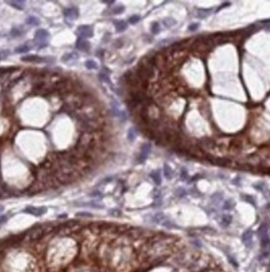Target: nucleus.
Listing matches in <instances>:
<instances>
[{
	"label": "nucleus",
	"mask_w": 270,
	"mask_h": 272,
	"mask_svg": "<svg viewBox=\"0 0 270 272\" xmlns=\"http://www.w3.org/2000/svg\"><path fill=\"white\" fill-rule=\"evenodd\" d=\"M200 178H203V174H195V176L193 177V178H190L188 182H189V183H193V182H196L198 179H200Z\"/></svg>",
	"instance_id": "nucleus-40"
},
{
	"label": "nucleus",
	"mask_w": 270,
	"mask_h": 272,
	"mask_svg": "<svg viewBox=\"0 0 270 272\" xmlns=\"http://www.w3.org/2000/svg\"><path fill=\"white\" fill-rule=\"evenodd\" d=\"M186 194H188V192H186L185 188L179 187V188L175 189V196H176L178 198H184V197H186Z\"/></svg>",
	"instance_id": "nucleus-29"
},
{
	"label": "nucleus",
	"mask_w": 270,
	"mask_h": 272,
	"mask_svg": "<svg viewBox=\"0 0 270 272\" xmlns=\"http://www.w3.org/2000/svg\"><path fill=\"white\" fill-rule=\"evenodd\" d=\"M94 34V30H93V27H90V25H80V27H78L76 29V35L79 36V39H88V38H92Z\"/></svg>",
	"instance_id": "nucleus-1"
},
{
	"label": "nucleus",
	"mask_w": 270,
	"mask_h": 272,
	"mask_svg": "<svg viewBox=\"0 0 270 272\" xmlns=\"http://www.w3.org/2000/svg\"><path fill=\"white\" fill-rule=\"evenodd\" d=\"M199 145L200 148H203V149H210V148H213V145H214V142H213L211 138H202L199 139Z\"/></svg>",
	"instance_id": "nucleus-10"
},
{
	"label": "nucleus",
	"mask_w": 270,
	"mask_h": 272,
	"mask_svg": "<svg viewBox=\"0 0 270 272\" xmlns=\"http://www.w3.org/2000/svg\"><path fill=\"white\" fill-rule=\"evenodd\" d=\"M114 25L117 33H123V31L128 29V21L125 20H114Z\"/></svg>",
	"instance_id": "nucleus-11"
},
{
	"label": "nucleus",
	"mask_w": 270,
	"mask_h": 272,
	"mask_svg": "<svg viewBox=\"0 0 270 272\" xmlns=\"http://www.w3.org/2000/svg\"><path fill=\"white\" fill-rule=\"evenodd\" d=\"M161 224L165 227V228H169V230H171V228H178V226H176V224H175L174 222H173V221L168 220V218H166V220H165V221H164V222H163Z\"/></svg>",
	"instance_id": "nucleus-30"
},
{
	"label": "nucleus",
	"mask_w": 270,
	"mask_h": 272,
	"mask_svg": "<svg viewBox=\"0 0 270 272\" xmlns=\"http://www.w3.org/2000/svg\"><path fill=\"white\" fill-rule=\"evenodd\" d=\"M135 137H136V128L135 127L129 128V131H128V141L133 142L135 139Z\"/></svg>",
	"instance_id": "nucleus-28"
},
{
	"label": "nucleus",
	"mask_w": 270,
	"mask_h": 272,
	"mask_svg": "<svg viewBox=\"0 0 270 272\" xmlns=\"http://www.w3.org/2000/svg\"><path fill=\"white\" fill-rule=\"evenodd\" d=\"M90 197H98V198H100V197H103V193L100 191H94V192L90 193Z\"/></svg>",
	"instance_id": "nucleus-41"
},
{
	"label": "nucleus",
	"mask_w": 270,
	"mask_h": 272,
	"mask_svg": "<svg viewBox=\"0 0 270 272\" xmlns=\"http://www.w3.org/2000/svg\"><path fill=\"white\" fill-rule=\"evenodd\" d=\"M65 217H68L67 214H60V216H58V218H65Z\"/></svg>",
	"instance_id": "nucleus-50"
},
{
	"label": "nucleus",
	"mask_w": 270,
	"mask_h": 272,
	"mask_svg": "<svg viewBox=\"0 0 270 272\" xmlns=\"http://www.w3.org/2000/svg\"><path fill=\"white\" fill-rule=\"evenodd\" d=\"M3 211H4V206H3V204H0V213H1Z\"/></svg>",
	"instance_id": "nucleus-51"
},
{
	"label": "nucleus",
	"mask_w": 270,
	"mask_h": 272,
	"mask_svg": "<svg viewBox=\"0 0 270 272\" xmlns=\"http://www.w3.org/2000/svg\"><path fill=\"white\" fill-rule=\"evenodd\" d=\"M188 170H186V168L185 167H181L180 168V179L181 181H188Z\"/></svg>",
	"instance_id": "nucleus-34"
},
{
	"label": "nucleus",
	"mask_w": 270,
	"mask_h": 272,
	"mask_svg": "<svg viewBox=\"0 0 270 272\" xmlns=\"http://www.w3.org/2000/svg\"><path fill=\"white\" fill-rule=\"evenodd\" d=\"M9 5H11L13 8L18 9V10H24V5L25 3L24 1H6Z\"/></svg>",
	"instance_id": "nucleus-25"
},
{
	"label": "nucleus",
	"mask_w": 270,
	"mask_h": 272,
	"mask_svg": "<svg viewBox=\"0 0 270 272\" xmlns=\"http://www.w3.org/2000/svg\"><path fill=\"white\" fill-rule=\"evenodd\" d=\"M224 201V198H223V193L221 192H216L211 196V203L213 204H221V202Z\"/></svg>",
	"instance_id": "nucleus-17"
},
{
	"label": "nucleus",
	"mask_w": 270,
	"mask_h": 272,
	"mask_svg": "<svg viewBox=\"0 0 270 272\" xmlns=\"http://www.w3.org/2000/svg\"><path fill=\"white\" fill-rule=\"evenodd\" d=\"M38 45H39L38 46L39 49H44L45 46H48V43H38Z\"/></svg>",
	"instance_id": "nucleus-47"
},
{
	"label": "nucleus",
	"mask_w": 270,
	"mask_h": 272,
	"mask_svg": "<svg viewBox=\"0 0 270 272\" xmlns=\"http://www.w3.org/2000/svg\"><path fill=\"white\" fill-rule=\"evenodd\" d=\"M165 220H166V217L164 216V213H161V212H158V213H155L151 217V222L153 223H163Z\"/></svg>",
	"instance_id": "nucleus-16"
},
{
	"label": "nucleus",
	"mask_w": 270,
	"mask_h": 272,
	"mask_svg": "<svg viewBox=\"0 0 270 272\" xmlns=\"http://www.w3.org/2000/svg\"><path fill=\"white\" fill-rule=\"evenodd\" d=\"M229 5H231L230 3H224V4L220 5V9H221V8H227V6H229Z\"/></svg>",
	"instance_id": "nucleus-49"
},
{
	"label": "nucleus",
	"mask_w": 270,
	"mask_h": 272,
	"mask_svg": "<svg viewBox=\"0 0 270 272\" xmlns=\"http://www.w3.org/2000/svg\"><path fill=\"white\" fill-rule=\"evenodd\" d=\"M263 186H264L263 183H255V184H254V187L258 189V191H263Z\"/></svg>",
	"instance_id": "nucleus-44"
},
{
	"label": "nucleus",
	"mask_w": 270,
	"mask_h": 272,
	"mask_svg": "<svg viewBox=\"0 0 270 272\" xmlns=\"http://www.w3.org/2000/svg\"><path fill=\"white\" fill-rule=\"evenodd\" d=\"M25 23H26L28 25H30V27H39V25H40V20L36 17L30 15V17H28L26 19H25Z\"/></svg>",
	"instance_id": "nucleus-15"
},
{
	"label": "nucleus",
	"mask_w": 270,
	"mask_h": 272,
	"mask_svg": "<svg viewBox=\"0 0 270 272\" xmlns=\"http://www.w3.org/2000/svg\"><path fill=\"white\" fill-rule=\"evenodd\" d=\"M9 216H10V214H0V224L5 223L6 221L9 220Z\"/></svg>",
	"instance_id": "nucleus-39"
},
{
	"label": "nucleus",
	"mask_w": 270,
	"mask_h": 272,
	"mask_svg": "<svg viewBox=\"0 0 270 272\" xmlns=\"http://www.w3.org/2000/svg\"><path fill=\"white\" fill-rule=\"evenodd\" d=\"M199 27H200L199 23H193V24L189 25V28H188V29H189V31H196L198 29H199Z\"/></svg>",
	"instance_id": "nucleus-37"
},
{
	"label": "nucleus",
	"mask_w": 270,
	"mask_h": 272,
	"mask_svg": "<svg viewBox=\"0 0 270 272\" xmlns=\"http://www.w3.org/2000/svg\"><path fill=\"white\" fill-rule=\"evenodd\" d=\"M196 13H198V18L204 19L211 13V10H209V9H196Z\"/></svg>",
	"instance_id": "nucleus-26"
},
{
	"label": "nucleus",
	"mask_w": 270,
	"mask_h": 272,
	"mask_svg": "<svg viewBox=\"0 0 270 272\" xmlns=\"http://www.w3.org/2000/svg\"><path fill=\"white\" fill-rule=\"evenodd\" d=\"M113 179H114V178H113V177H106V178H104V179H103V181L100 182L99 184H105V183H109V182H111Z\"/></svg>",
	"instance_id": "nucleus-43"
},
{
	"label": "nucleus",
	"mask_w": 270,
	"mask_h": 272,
	"mask_svg": "<svg viewBox=\"0 0 270 272\" xmlns=\"http://www.w3.org/2000/svg\"><path fill=\"white\" fill-rule=\"evenodd\" d=\"M63 14H64V17L67 19L75 20V19L79 18V9H78L76 6L71 5V6H69V8H65L64 10H63Z\"/></svg>",
	"instance_id": "nucleus-3"
},
{
	"label": "nucleus",
	"mask_w": 270,
	"mask_h": 272,
	"mask_svg": "<svg viewBox=\"0 0 270 272\" xmlns=\"http://www.w3.org/2000/svg\"><path fill=\"white\" fill-rule=\"evenodd\" d=\"M160 30H161V28H160V23H158V21H154V23H151L150 31H151L153 35H158V34L160 33Z\"/></svg>",
	"instance_id": "nucleus-22"
},
{
	"label": "nucleus",
	"mask_w": 270,
	"mask_h": 272,
	"mask_svg": "<svg viewBox=\"0 0 270 272\" xmlns=\"http://www.w3.org/2000/svg\"><path fill=\"white\" fill-rule=\"evenodd\" d=\"M31 49V46H29L28 44H23V45H19L15 48L14 52L16 53V54H26Z\"/></svg>",
	"instance_id": "nucleus-18"
},
{
	"label": "nucleus",
	"mask_w": 270,
	"mask_h": 272,
	"mask_svg": "<svg viewBox=\"0 0 270 272\" xmlns=\"http://www.w3.org/2000/svg\"><path fill=\"white\" fill-rule=\"evenodd\" d=\"M105 4H108V5H113V4H114V1H105Z\"/></svg>",
	"instance_id": "nucleus-52"
},
{
	"label": "nucleus",
	"mask_w": 270,
	"mask_h": 272,
	"mask_svg": "<svg viewBox=\"0 0 270 272\" xmlns=\"http://www.w3.org/2000/svg\"><path fill=\"white\" fill-rule=\"evenodd\" d=\"M234 206H235L234 201L227 200L224 203H223V210H224V211H230V210H233V208H234Z\"/></svg>",
	"instance_id": "nucleus-27"
},
{
	"label": "nucleus",
	"mask_w": 270,
	"mask_h": 272,
	"mask_svg": "<svg viewBox=\"0 0 270 272\" xmlns=\"http://www.w3.org/2000/svg\"><path fill=\"white\" fill-rule=\"evenodd\" d=\"M228 258H229V262H230V263H233V266H234V267H238V262L235 261V258L233 257V256L228 255Z\"/></svg>",
	"instance_id": "nucleus-42"
},
{
	"label": "nucleus",
	"mask_w": 270,
	"mask_h": 272,
	"mask_svg": "<svg viewBox=\"0 0 270 272\" xmlns=\"http://www.w3.org/2000/svg\"><path fill=\"white\" fill-rule=\"evenodd\" d=\"M21 60L29 62V63H46V62H54V59H45L39 55H25L21 58Z\"/></svg>",
	"instance_id": "nucleus-5"
},
{
	"label": "nucleus",
	"mask_w": 270,
	"mask_h": 272,
	"mask_svg": "<svg viewBox=\"0 0 270 272\" xmlns=\"http://www.w3.org/2000/svg\"><path fill=\"white\" fill-rule=\"evenodd\" d=\"M191 243H193L194 246H196L198 248H199V247H202V243H200L199 241H196V239H193V241H191Z\"/></svg>",
	"instance_id": "nucleus-45"
},
{
	"label": "nucleus",
	"mask_w": 270,
	"mask_h": 272,
	"mask_svg": "<svg viewBox=\"0 0 270 272\" xmlns=\"http://www.w3.org/2000/svg\"><path fill=\"white\" fill-rule=\"evenodd\" d=\"M161 23L166 28H171V27H174V25H176V20H175L174 18H171V17H168V18L163 19Z\"/></svg>",
	"instance_id": "nucleus-19"
},
{
	"label": "nucleus",
	"mask_w": 270,
	"mask_h": 272,
	"mask_svg": "<svg viewBox=\"0 0 270 272\" xmlns=\"http://www.w3.org/2000/svg\"><path fill=\"white\" fill-rule=\"evenodd\" d=\"M109 39H110V33H106L105 35H104V39H103V42H104V43H106Z\"/></svg>",
	"instance_id": "nucleus-48"
},
{
	"label": "nucleus",
	"mask_w": 270,
	"mask_h": 272,
	"mask_svg": "<svg viewBox=\"0 0 270 272\" xmlns=\"http://www.w3.org/2000/svg\"><path fill=\"white\" fill-rule=\"evenodd\" d=\"M241 241L248 248H250L253 246V232L252 230H246L245 232L243 233V236H241Z\"/></svg>",
	"instance_id": "nucleus-7"
},
{
	"label": "nucleus",
	"mask_w": 270,
	"mask_h": 272,
	"mask_svg": "<svg viewBox=\"0 0 270 272\" xmlns=\"http://www.w3.org/2000/svg\"><path fill=\"white\" fill-rule=\"evenodd\" d=\"M108 213L110 214L111 217H120L121 216V211L119 208H113V210H109Z\"/></svg>",
	"instance_id": "nucleus-33"
},
{
	"label": "nucleus",
	"mask_w": 270,
	"mask_h": 272,
	"mask_svg": "<svg viewBox=\"0 0 270 272\" xmlns=\"http://www.w3.org/2000/svg\"><path fill=\"white\" fill-rule=\"evenodd\" d=\"M84 65H85V68H86V69H89V70H95V69H98V68H99L98 63H96L95 60H93V59H88Z\"/></svg>",
	"instance_id": "nucleus-21"
},
{
	"label": "nucleus",
	"mask_w": 270,
	"mask_h": 272,
	"mask_svg": "<svg viewBox=\"0 0 270 272\" xmlns=\"http://www.w3.org/2000/svg\"><path fill=\"white\" fill-rule=\"evenodd\" d=\"M150 151H151V145H150L149 143H144L143 145H141V148H140V153H139V156H138V163H143V162H145V159L148 158V156H149V153H150Z\"/></svg>",
	"instance_id": "nucleus-4"
},
{
	"label": "nucleus",
	"mask_w": 270,
	"mask_h": 272,
	"mask_svg": "<svg viewBox=\"0 0 270 272\" xmlns=\"http://www.w3.org/2000/svg\"><path fill=\"white\" fill-rule=\"evenodd\" d=\"M9 55H10V50H9V49H3V50H0V62L4 60V59H6Z\"/></svg>",
	"instance_id": "nucleus-35"
},
{
	"label": "nucleus",
	"mask_w": 270,
	"mask_h": 272,
	"mask_svg": "<svg viewBox=\"0 0 270 272\" xmlns=\"http://www.w3.org/2000/svg\"><path fill=\"white\" fill-rule=\"evenodd\" d=\"M140 19H141L140 15H131V17L128 19V23H129V24H133V25H134V24H138V23L140 21Z\"/></svg>",
	"instance_id": "nucleus-31"
},
{
	"label": "nucleus",
	"mask_w": 270,
	"mask_h": 272,
	"mask_svg": "<svg viewBox=\"0 0 270 272\" xmlns=\"http://www.w3.org/2000/svg\"><path fill=\"white\" fill-rule=\"evenodd\" d=\"M163 173H164V177H165V178H168V179H171V178H173V174H174V173H173V169H171L166 163L164 164Z\"/></svg>",
	"instance_id": "nucleus-23"
},
{
	"label": "nucleus",
	"mask_w": 270,
	"mask_h": 272,
	"mask_svg": "<svg viewBox=\"0 0 270 272\" xmlns=\"http://www.w3.org/2000/svg\"><path fill=\"white\" fill-rule=\"evenodd\" d=\"M46 211H48L46 207H33V206H28L23 212L24 213L33 214V216H36V217H40V216H43V214H45Z\"/></svg>",
	"instance_id": "nucleus-2"
},
{
	"label": "nucleus",
	"mask_w": 270,
	"mask_h": 272,
	"mask_svg": "<svg viewBox=\"0 0 270 272\" xmlns=\"http://www.w3.org/2000/svg\"><path fill=\"white\" fill-rule=\"evenodd\" d=\"M96 55H99V58H103V55H104V50L103 49L96 50Z\"/></svg>",
	"instance_id": "nucleus-46"
},
{
	"label": "nucleus",
	"mask_w": 270,
	"mask_h": 272,
	"mask_svg": "<svg viewBox=\"0 0 270 272\" xmlns=\"http://www.w3.org/2000/svg\"><path fill=\"white\" fill-rule=\"evenodd\" d=\"M150 178L153 179V182L155 183L156 186H160L161 184V172L160 170H153V172H150Z\"/></svg>",
	"instance_id": "nucleus-12"
},
{
	"label": "nucleus",
	"mask_w": 270,
	"mask_h": 272,
	"mask_svg": "<svg viewBox=\"0 0 270 272\" xmlns=\"http://www.w3.org/2000/svg\"><path fill=\"white\" fill-rule=\"evenodd\" d=\"M231 222H233V216H231V214H227V213L221 214V221H220V224H221V226L228 227Z\"/></svg>",
	"instance_id": "nucleus-14"
},
{
	"label": "nucleus",
	"mask_w": 270,
	"mask_h": 272,
	"mask_svg": "<svg viewBox=\"0 0 270 272\" xmlns=\"http://www.w3.org/2000/svg\"><path fill=\"white\" fill-rule=\"evenodd\" d=\"M49 38V31L45 29H38L35 31V40L38 43H46Z\"/></svg>",
	"instance_id": "nucleus-6"
},
{
	"label": "nucleus",
	"mask_w": 270,
	"mask_h": 272,
	"mask_svg": "<svg viewBox=\"0 0 270 272\" xmlns=\"http://www.w3.org/2000/svg\"><path fill=\"white\" fill-rule=\"evenodd\" d=\"M75 206H83V207H92V208H103L101 203H98L95 201L92 202H75Z\"/></svg>",
	"instance_id": "nucleus-13"
},
{
	"label": "nucleus",
	"mask_w": 270,
	"mask_h": 272,
	"mask_svg": "<svg viewBox=\"0 0 270 272\" xmlns=\"http://www.w3.org/2000/svg\"><path fill=\"white\" fill-rule=\"evenodd\" d=\"M243 200H244V201H246V202H249V203H253L254 206H255V202H254V198H253V197H250V196L244 194V196H243Z\"/></svg>",
	"instance_id": "nucleus-38"
},
{
	"label": "nucleus",
	"mask_w": 270,
	"mask_h": 272,
	"mask_svg": "<svg viewBox=\"0 0 270 272\" xmlns=\"http://www.w3.org/2000/svg\"><path fill=\"white\" fill-rule=\"evenodd\" d=\"M124 10H125V8L123 5H118V6H114V8H113L111 13L115 14V15H119V14H121V13H124Z\"/></svg>",
	"instance_id": "nucleus-32"
},
{
	"label": "nucleus",
	"mask_w": 270,
	"mask_h": 272,
	"mask_svg": "<svg viewBox=\"0 0 270 272\" xmlns=\"http://www.w3.org/2000/svg\"><path fill=\"white\" fill-rule=\"evenodd\" d=\"M76 49L80 50V52L88 53L90 50V43L88 42V40H85V39H79V38H78V40H76Z\"/></svg>",
	"instance_id": "nucleus-8"
},
{
	"label": "nucleus",
	"mask_w": 270,
	"mask_h": 272,
	"mask_svg": "<svg viewBox=\"0 0 270 272\" xmlns=\"http://www.w3.org/2000/svg\"><path fill=\"white\" fill-rule=\"evenodd\" d=\"M99 80H100V82H103V83L109 84V85H110V88H113V83H111L110 78H109V75L106 74V73H103V72H100V73H99Z\"/></svg>",
	"instance_id": "nucleus-20"
},
{
	"label": "nucleus",
	"mask_w": 270,
	"mask_h": 272,
	"mask_svg": "<svg viewBox=\"0 0 270 272\" xmlns=\"http://www.w3.org/2000/svg\"><path fill=\"white\" fill-rule=\"evenodd\" d=\"M75 216H76V217H81V218H92L93 214L90 213V212H78Z\"/></svg>",
	"instance_id": "nucleus-36"
},
{
	"label": "nucleus",
	"mask_w": 270,
	"mask_h": 272,
	"mask_svg": "<svg viewBox=\"0 0 270 272\" xmlns=\"http://www.w3.org/2000/svg\"><path fill=\"white\" fill-rule=\"evenodd\" d=\"M23 33H24V30L21 29V28H19V27H14L13 29L10 30V35L13 38H18V36H21L23 35Z\"/></svg>",
	"instance_id": "nucleus-24"
},
{
	"label": "nucleus",
	"mask_w": 270,
	"mask_h": 272,
	"mask_svg": "<svg viewBox=\"0 0 270 272\" xmlns=\"http://www.w3.org/2000/svg\"><path fill=\"white\" fill-rule=\"evenodd\" d=\"M61 60H63V63H65V64H71V63L78 60V54L76 53H65V54L63 55Z\"/></svg>",
	"instance_id": "nucleus-9"
}]
</instances>
